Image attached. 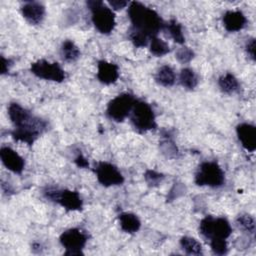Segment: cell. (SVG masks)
<instances>
[{
  "mask_svg": "<svg viewBox=\"0 0 256 256\" xmlns=\"http://www.w3.org/2000/svg\"><path fill=\"white\" fill-rule=\"evenodd\" d=\"M128 16L132 23V28L143 32L149 38L156 36L164 27L162 18L155 10L137 1L130 3Z\"/></svg>",
  "mask_w": 256,
  "mask_h": 256,
  "instance_id": "cell-1",
  "label": "cell"
},
{
  "mask_svg": "<svg viewBox=\"0 0 256 256\" xmlns=\"http://www.w3.org/2000/svg\"><path fill=\"white\" fill-rule=\"evenodd\" d=\"M87 5L92 13V22L95 28L102 34H109L115 27V14L111 8L102 1H88Z\"/></svg>",
  "mask_w": 256,
  "mask_h": 256,
  "instance_id": "cell-2",
  "label": "cell"
},
{
  "mask_svg": "<svg viewBox=\"0 0 256 256\" xmlns=\"http://www.w3.org/2000/svg\"><path fill=\"white\" fill-rule=\"evenodd\" d=\"M225 182L224 172L214 161L202 162L195 174V183L199 186L220 187Z\"/></svg>",
  "mask_w": 256,
  "mask_h": 256,
  "instance_id": "cell-3",
  "label": "cell"
},
{
  "mask_svg": "<svg viewBox=\"0 0 256 256\" xmlns=\"http://www.w3.org/2000/svg\"><path fill=\"white\" fill-rule=\"evenodd\" d=\"M131 122L139 132H147L155 129L157 124L152 107L141 100H136L130 113Z\"/></svg>",
  "mask_w": 256,
  "mask_h": 256,
  "instance_id": "cell-4",
  "label": "cell"
},
{
  "mask_svg": "<svg viewBox=\"0 0 256 256\" xmlns=\"http://www.w3.org/2000/svg\"><path fill=\"white\" fill-rule=\"evenodd\" d=\"M46 128V122L40 118L32 116L22 125L15 127L11 132V135L14 140L32 145L41 133Z\"/></svg>",
  "mask_w": 256,
  "mask_h": 256,
  "instance_id": "cell-5",
  "label": "cell"
},
{
  "mask_svg": "<svg viewBox=\"0 0 256 256\" xmlns=\"http://www.w3.org/2000/svg\"><path fill=\"white\" fill-rule=\"evenodd\" d=\"M199 231L204 237L209 239H227L231 235L232 228L230 223L225 218H214L212 216H206L200 222Z\"/></svg>",
  "mask_w": 256,
  "mask_h": 256,
  "instance_id": "cell-6",
  "label": "cell"
},
{
  "mask_svg": "<svg viewBox=\"0 0 256 256\" xmlns=\"http://www.w3.org/2000/svg\"><path fill=\"white\" fill-rule=\"evenodd\" d=\"M44 195L50 201L58 203L68 211L81 210L83 206L82 199L77 191L73 190H59L55 188H47Z\"/></svg>",
  "mask_w": 256,
  "mask_h": 256,
  "instance_id": "cell-7",
  "label": "cell"
},
{
  "mask_svg": "<svg viewBox=\"0 0 256 256\" xmlns=\"http://www.w3.org/2000/svg\"><path fill=\"white\" fill-rule=\"evenodd\" d=\"M136 99L129 93H122L113 98L107 105L108 117L116 122H122L131 113Z\"/></svg>",
  "mask_w": 256,
  "mask_h": 256,
  "instance_id": "cell-8",
  "label": "cell"
},
{
  "mask_svg": "<svg viewBox=\"0 0 256 256\" xmlns=\"http://www.w3.org/2000/svg\"><path fill=\"white\" fill-rule=\"evenodd\" d=\"M87 235L77 228H71L60 235V243L66 249L65 255H82V249L87 243Z\"/></svg>",
  "mask_w": 256,
  "mask_h": 256,
  "instance_id": "cell-9",
  "label": "cell"
},
{
  "mask_svg": "<svg viewBox=\"0 0 256 256\" xmlns=\"http://www.w3.org/2000/svg\"><path fill=\"white\" fill-rule=\"evenodd\" d=\"M30 70L35 76L41 79L54 82H62L66 77L65 71L58 63L49 62L44 59L33 62L31 64Z\"/></svg>",
  "mask_w": 256,
  "mask_h": 256,
  "instance_id": "cell-10",
  "label": "cell"
},
{
  "mask_svg": "<svg viewBox=\"0 0 256 256\" xmlns=\"http://www.w3.org/2000/svg\"><path fill=\"white\" fill-rule=\"evenodd\" d=\"M95 174L99 183L105 187L121 185L124 182V177L122 173L118 170L116 166L109 162H99L95 166Z\"/></svg>",
  "mask_w": 256,
  "mask_h": 256,
  "instance_id": "cell-11",
  "label": "cell"
},
{
  "mask_svg": "<svg viewBox=\"0 0 256 256\" xmlns=\"http://www.w3.org/2000/svg\"><path fill=\"white\" fill-rule=\"evenodd\" d=\"M0 158L8 170L16 174L22 173L25 162L24 159L15 150L8 146H3L0 150Z\"/></svg>",
  "mask_w": 256,
  "mask_h": 256,
  "instance_id": "cell-12",
  "label": "cell"
},
{
  "mask_svg": "<svg viewBox=\"0 0 256 256\" xmlns=\"http://www.w3.org/2000/svg\"><path fill=\"white\" fill-rule=\"evenodd\" d=\"M236 133L242 146L250 152L256 149V128L249 123H241L236 127Z\"/></svg>",
  "mask_w": 256,
  "mask_h": 256,
  "instance_id": "cell-13",
  "label": "cell"
},
{
  "mask_svg": "<svg viewBox=\"0 0 256 256\" xmlns=\"http://www.w3.org/2000/svg\"><path fill=\"white\" fill-rule=\"evenodd\" d=\"M97 66V78L101 83L105 85H110L112 83H115L119 78V69L116 64L105 60H100Z\"/></svg>",
  "mask_w": 256,
  "mask_h": 256,
  "instance_id": "cell-14",
  "label": "cell"
},
{
  "mask_svg": "<svg viewBox=\"0 0 256 256\" xmlns=\"http://www.w3.org/2000/svg\"><path fill=\"white\" fill-rule=\"evenodd\" d=\"M21 13L30 24L36 25L42 22L45 16V7L39 2H26L21 7Z\"/></svg>",
  "mask_w": 256,
  "mask_h": 256,
  "instance_id": "cell-15",
  "label": "cell"
},
{
  "mask_svg": "<svg viewBox=\"0 0 256 256\" xmlns=\"http://www.w3.org/2000/svg\"><path fill=\"white\" fill-rule=\"evenodd\" d=\"M247 23L245 15L239 10H229L223 15V25L229 32L240 31Z\"/></svg>",
  "mask_w": 256,
  "mask_h": 256,
  "instance_id": "cell-16",
  "label": "cell"
},
{
  "mask_svg": "<svg viewBox=\"0 0 256 256\" xmlns=\"http://www.w3.org/2000/svg\"><path fill=\"white\" fill-rule=\"evenodd\" d=\"M8 115L14 127H18L32 117V114L18 103H10L8 107Z\"/></svg>",
  "mask_w": 256,
  "mask_h": 256,
  "instance_id": "cell-17",
  "label": "cell"
},
{
  "mask_svg": "<svg viewBox=\"0 0 256 256\" xmlns=\"http://www.w3.org/2000/svg\"><path fill=\"white\" fill-rule=\"evenodd\" d=\"M121 229L126 233H135L141 227V222L137 215L129 212H123L118 216Z\"/></svg>",
  "mask_w": 256,
  "mask_h": 256,
  "instance_id": "cell-18",
  "label": "cell"
},
{
  "mask_svg": "<svg viewBox=\"0 0 256 256\" xmlns=\"http://www.w3.org/2000/svg\"><path fill=\"white\" fill-rule=\"evenodd\" d=\"M218 85L220 89L227 94H232L239 89V82L237 78L231 73H225L218 79Z\"/></svg>",
  "mask_w": 256,
  "mask_h": 256,
  "instance_id": "cell-19",
  "label": "cell"
},
{
  "mask_svg": "<svg viewBox=\"0 0 256 256\" xmlns=\"http://www.w3.org/2000/svg\"><path fill=\"white\" fill-rule=\"evenodd\" d=\"M155 79L162 86H172L175 82V72L169 65H164L158 69Z\"/></svg>",
  "mask_w": 256,
  "mask_h": 256,
  "instance_id": "cell-20",
  "label": "cell"
},
{
  "mask_svg": "<svg viewBox=\"0 0 256 256\" xmlns=\"http://www.w3.org/2000/svg\"><path fill=\"white\" fill-rule=\"evenodd\" d=\"M63 58L68 62H73L80 57V50L71 40H65L61 46Z\"/></svg>",
  "mask_w": 256,
  "mask_h": 256,
  "instance_id": "cell-21",
  "label": "cell"
},
{
  "mask_svg": "<svg viewBox=\"0 0 256 256\" xmlns=\"http://www.w3.org/2000/svg\"><path fill=\"white\" fill-rule=\"evenodd\" d=\"M181 248L190 255H200L202 254L201 244L194 238L189 236H184L180 239Z\"/></svg>",
  "mask_w": 256,
  "mask_h": 256,
  "instance_id": "cell-22",
  "label": "cell"
},
{
  "mask_svg": "<svg viewBox=\"0 0 256 256\" xmlns=\"http://www.w3.org/2000/svg\"><path fill=\"white\" fill-rule=\"evenodd\" d=\"M180 83L186 89H194L198 84V77L192 69L183 68L180 72Z\"/></svg>",
  "mask_w": 256,
  "mask_h": 256,
  "instance_id": "cell-23",
  "label": "cell"
},
{
  "mask_svg": "<svg viewBox=\"0 0 256 256\" xmlns=\"http://www.w3.org/2000/svg\"><path fill=\"white\" fill-rule=\"evenodd\" d=\"M169 46L168 44L163 41L162 39L158 38L157 36L151 37L150 38V52L157 56V57H161L166 55L169 52Z\"/></svg>",
  "mask_w": 256,
  "mask_h": 256,
  "instance_id": "cell-24",
  "label": "cell"
},
{
  "mask_svg": "<svg viewBox=\"0 0 256 256\" xmlns=\"http://www.w3.org/2000/svg\"><path fill=\"white\" fill-rule=\"evenodd\" d=\"M167 30L170 34V36L172 37V39L178 43V44H183L185 41V37L183 35L182 32V26L179 22H177V20L175 19H171L167 24H166Z\"/></svg>",
  "mask_w": 256,
  "mask_h": 256,
  "instance_id": "cell-25",
  "label": "cell"
},
{
  "mask_svg": "<svg viewBox=\"0 0 256 256\" xmlns=\"http://www.w3.org/2000/svg\"><path fill=\"white\" fill-rule=\"evenodd\" d=\"M236 223L239 228H241L243 231L249 234H253L255 232V220L252 216L248 214L239 215L236 220Z\"/></svg>",
  "mask_w": 256,
  "mask_h": 256,
  "instance_id": "cell-26",
  "label": "cell"
},
{
  "mask_svg": "<svg viewBox=\"0 0 256 256\" xmlns=\"http://www.w3.org/2000/svg\"><path fill=\"white\" fill-rule=\"evenodd\" d=\"M129 38L136 47L146 46L148 43V39H149V37L146 34H144L143 32H141L139 30H136L134 28L130 29Z\"/></svg>",
  "mask_w": 256,
  "mask_h": 256,
  "instance_id": "cell-27",
  "label": "cell"
},
{
  "mask_svg": "<svg viewBox=\"0 0 256 256\" xmlns=\"http://www.w3.org/2000/svg\"><path fill=\"white\" fill-rule=\"evenodd\" d=\"M210 246L214 254L217 255H225L228 252V246L226 239L221 238H213L210 239Z\"/></svg>",
  "mask_w": 256,
  "mask_h": 256,
  "instance_id": "cell-28",
  "label": "cell"
},
{
  "mask_svg": "<svg viewBox=\"0 0 256 256\" xmlns=\"http://www.w3.org/2000/svg\"><path fill=\"white\" fill-rule=\"evenodd\" d=\"M193 58H194V52L189 47H186V46L181 47L176 52V59L182 64L189 63Z\"/></svg>",
  "mask_w": 256,
  "mask_h": 256,
  "instance_id": "cell-29",
  "label": "cell"
},
{
  "mask_svg": "<svg viewBox=\"0 0 256 256\" xmlns=\"http://www.w3.org/2000/svg\"><path fill=\"white\" fill-rule=\"evenodd\" d=\"M144 178H145L146 182L148 183V185H150V186H158L162 182V180L164 179V176H163V174L158 173V172H156L154 170H147L145 172Z\"/></svg>",
  "mask_w": 256,
  "mask_h": 256,
  "instance_id": "cell-30",
  "label": "cell"
},
{
  "mask_svg": "<svg viewBox=\"0 0 256 256\" xmlns=\"http://www.w3.org/2000/svg\"><path fill=\"white\" fill-rule=\"evenodd\" d=\"M255 47H256V42H255V38H250L248 39V41L246 42V52L249 55V57L255 61L256 57H255Z\"/></svg>",
  "mask_w": 256,
  "mask_h": 256,
  "instance_id": "cell-31",
  "label": "cell"
},
{
  "mask_svg": "<svg viewBox=\"0 0 256 256\" xmlns=\"http://www.w3.org/2000/svg\"><path fill=\"white\" fill-rule=\"evenodd\" d=\"M75 164L79 167V168H88L89 167V163H88V160L82 155V154H79L75 160H74Z\"/></svg>",
  "mask_w": 256,
  "mask_h": 256,
  "instance_id": "cell-32",
  "label": "cell"
},
{
  "mask_svg": "<svg viewBox=\"0 0 256 256\" xmlns=\"http://www.w3.org/2000/svg\"><path fill=\"white\" fill-rule=\"evenodd\" d=\"M109 4L111 5V7L113 9L120 10V9L126 7L128 2L127 1H123V0H112V1H109Z\"/></svg>",
  "mask_w": 256,
  "mask_h": 256,
  "instance_id": "cell-33",
  "label": "cell"
},
{
  "mask_svg": "<svg viewBox=\"0 0 256 256\" xmlns=\"http://www.w3.org/2000/svg\"><path fill=\"white\" fill-rule=\"evenodd\" d=\"M11 60L6 59L5 57L1 56V73L5 74L6 72H8L10 66H11Z\"/></svg>",
  "mask_w": 256,
  "mask_h": 256,
  "instance_id": "cell-34",
  "label": "cell"
}]
</instances>
